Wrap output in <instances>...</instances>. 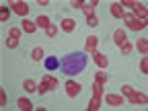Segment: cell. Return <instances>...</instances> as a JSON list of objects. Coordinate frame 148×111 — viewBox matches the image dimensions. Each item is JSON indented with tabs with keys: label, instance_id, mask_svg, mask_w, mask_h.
Listing matches in <instances>:
<instances>
[{
	"label": "cell",
	"instance_id": "1",
	"mask_svg": "<svg viewBox=\"0 0 148 111\" xmlns=\"http://www.w3.org/2000/svg\"><path fill=\"white\" fill-rule=\"evenodd\" d=\"M86 51H74V53H68L64 56V60L60 62V68L64 74L72 76V74H80L84 68H86Z\"/></svg>",
	"mask_w": 148,
	"mask_h": 111
},
{
	"label": "cell",
	"instance_id": "2",
	"mask_svg": "<svg viewBox=\"0 0 148 111\" xmlns=\"http://www.w3.org/2000/svg\"><path fill=\"white\" fill-rule=\"evenodd\" d=\"M107 82V72H97L95 74V82H92V99L88 103V111H97L101 107V101H103V86Z\"/></svg>",
	"mask_w": 148,
	"mask_h": 111
},
{
	"label": "cell",
	"instance_id": "3",
	"mask_svg": "<svg viewBox=\"0 0 148 111\" xmlns=\"http://www.w3.org/2000/svg\"><path fill=\"white\" fill-rule=\"evenodd\" d=\"M121 92H123V97H125L130 103H134V105H146V103H148L146 95H142L140 90H136L134 86H130V84H123V86H121Z\"/></svg>",
	"mask_w": 148,
	"mask_h": 111
},
{
	"label": "cell",
	"instance_id": "4",
	"mask_svg": "<svg viewBox=\"0 0 148 111\" xmlns=\"http://www.w3.org/2000/svg\"><path fill=\"white\" fill-rule=\"evenodd\" d=\"M95 6H97V0L82 4V10H84V14H86V25H88V27H97V25H99L97 16H95Z\"/></svg>",
	"mask_w": 148,
	"mask_h": 111
},
{
	"label": "cell",
	"instance_id": "5",
	"mask_svg": "<svg viewBox=\"0 0 148 111\" xmlns=\"http://www.w3.org/2000/svg\"><path fill=\"white\" fill-rule=\"evenodd\" d=\"M121 6H130V8L136 12V18H140V21H146V18H148V12H146V8H144V4L136 2V0H123Z\"/></svg>",
	"mask_w": 148,
	"mask_h": 111
},
{
	"label": "cell",
	"instance_id": "6",
	"mask_svg": "<svg viewBox=\"0 0 148 111\" xmlns=\"http://www.w3.org/2000/svg\"><path fill=\"white\" fill-rule=\"evenodd\" d=\"M123 21H125L127 29H132V31H142V29H146V21H140V18H136L134 14H127V12H125Z\"/></svg>",
	"mask_w": 148,
	"mask_h": 111
},
{
	"label": "cell",
	"instance_id": "7",
	"mask_svg": "<svg viewBox=\"0 0 148 111\" xmlns=\"http://www.w3.org/2000/svg\"><path fill=\"white\" fill-rule=\"evenodd\" d=\"M18 37H21V29H18V27H12V29L8 31V37H6L4 45H6L8 49H14V47L18 45Z\"/></svg>",
	"mask_w": 148,
	"mask_h": 111
},
{
	"label": "cell",
	"instance_id": "8",
	"mask_svg": "<svg viewBox=\"0 0 148 111\" xmlns=\"http://www.w3.org/2000/svg\"><path fill=\"white\" fill-rule=\"evenodd\" d=\"M8 6H10L12 12H16V14H21L23 18H27V14H29V4L27 2H23V0H14V2H10Z\"/></svg>",
	"mask_w": 148,
	"mask_h": 111
},
{
	"label": "cell",
	"instance_id": "9",
	"mask_svg": "<svg viewBox=\"0 0 148 111\" xmlns=\"http://www.w3.org/2000/svg\"><path fill=\"white\" fill-rule=\"evenodd\" d=\"M90 56H92V60H95V64H97L99 68H107V66H109V58H107L105 53H101V51H92Z\"/></svg>",
	"mask_w": 148,
	"mask_h": 111
},
{
	"label": "cell",
	"instance_id": "10",
	"mask_svg": "<svg viewBox=\"0 0 148 111\" xmlns=\"http://www.w3.org/2000/svg\"><path fill=\"white\" fill-rule=\"evenodd\" d=\"M97 43H99V37H97V35H88V37H86V43H84V51H86V53L97 51Z\"/></svg>",
	"mask_w": 148,
	"mask_h": 111
},
{
	"label": "cell",
	"instance_id": "11",
	"mask_svg": "<svg viewBox=\"0 0 148 111\" xmlns=\"http://www.w3.org/2000/svg\"><path fill=\"white\" fill-rule=\"evenodd\" d=\"M80 90H82V86H80L78 82H74V80H68V82H66V92H68V97L80 95Z\"/></svg>",
	"mask_w": 148,
	"mask_h": 111
},
{
	"label": "cell",
	"instance_id": "12",
	"mask_svg": "<svg viewBox=\"0 0 148 111\" xmlns=\"http://www.w3.org/2000/svg\"><path fill=\"white\" fill-rule=\"evenodd\" d=\"M60 27H62V31H66V33H72L74 29H76V21H74V18H70V16H66V18H62Z\"/></svg>",
	"mask_w": 148,
	"mask_h": 111
},
{
	"label": "cell",
	"instance_id": "13",
	"mask_svg": "<svg viewBox=\"0 0 148 111\" xmlns=\"http://www.w3.org/2000/svg\"><path fill=\"white\" fill-rule=\"evenodd\" d=\"M111 14H113L115 18H123L125 16V8L121 6V2H113V4H111Z\"/></svg>",
	"mask_w": 148,
	"mask_h": 111
},
{
	"label": "cell",
	"instance_id": "14",
	"mask_svg": "<svg viewBox=\"0 0 148 111\" xmlns=\"http://www.w3.org/2000/svg\"><path fill=\"white\" fill-rule=\"evenodd\" d=\"M41 82L49 88V90H53V88H58V78H53L51 74H45V76L41 78Z\"/></svg>",
	"mask_w": 148,
	"mask_h": 111
},
{
	"label": "cell",
	"instance_id": "15",
	"mask_svg": "<svg viewBox=\"0 0 148 111\" xmlns=\"http://www.w3.org/2000/svg\"><path fill=\"white\" fill-rule=\"evenodd\" d=\"M105 101H107V105H113V107H121L123 105V97H119V95H107Z\"/></svg>",
	"mask_w": 148,
	"mask_h": 111
},
{
	"label": "cell",
	"instance_id": "16",
	"mask_svg": "<svg viewBox=\"0 0 148 111\" xmlns=\"http://www.w3.org/2000/svg\"><path fill=\"white\" fill-rule=\"evenodd\" d=\"M113 41H115L117 45H121L123 41H127V35H125L123 29H115V31H113Z\"/></svg>",
	"mask_w": 148,
	"mask_h": 111
},
{
	"label": "cell",
	"instance_id": "17",
	"mask_svg": "<svg viewBox=\"0 0 148 111\" xmlns=\"http://www.w3.org/2000/svg\"><path fill=\"white\" fill-rule=\"evenodd\" d=\"M21 23H23L21 27H23V31H25V33H29V35H31V33H35V29H37L35 21H29V18H23Z\"/></svg>",
	"mask_w": 148,
	"mask_h": 111
},
{
	"label": "cell",
	"instance_id": "18",
	"mask_svg": "<svg viewBox=\"0 0 148 111\" xmlns=\"http://www.w3.org/2000/svg\"><path fill=\"white\" fill-rule=\"evenodd\" d=\"M35 25H37V27H41V29H47V27H49V16L39 14V16L35 18Z\"/></svg>",
	"mask_w": 148,
	"mask_h": 111
},
{
	"label": "cell",
	"instance_id": "19",
	"mask_svg": "<svg viewBox=\"0 0 148 111\" xmlns=\"http://www.w3.org/2000/svg\"><path fill=\"white\" fill-rule=\"evenodd\" d=\"M18 109H21V111H31L33 109V103L29 99H18Z\"/></svg>",
	"mask_w": 148,
	"mask_h": 111
},
{
	"label": "cell",
	"instance_id": "20",
	"mask_svg": "<svg viewBox=\"0 0 148 111\" xmlns=\"http://www.w3.org/2000/svg\"><path fill=\"white\" fill-rule=\"evenodd\" d=\"M23 86H25L27 92H35V90H37V84H35V80H31V78H27V80L23 82Z\"/></svg>",
	"mask_w": 148,
	"mask_h": 111
},
{
	"label": "cell",
	"instance_id": "21",
	"mask_svg": "<svg viewBox=\"0 0 148 111\" xmlns=\"http://www.w3.org/2000/svg\"><path fill=\"white\" fill-rule=\"evenodd\" d=\"M31 58H33L35 62H41V60H43V49H41V47H35V49L31 51Z\"/></svg>",
	"mask_w": 148,
	"mask_h": 111
},
{
	"label": "cell",
	"instance_id": "22",
	"mask_svg": "<svg viewBox=\"0 0 148 111\" xmlns=\"http://www.w3.org/2000/svg\"><path fill=\"white\" fill-rule=\"evenodd\" d=\"M45 35L49 37V39H53V37H56V35H58V27H56L53 23H49V27L45 29Z\"/></svg>",
	"mask_w": 148,
	"mask_h": 111
},
{
	"label": "cell",
	"instance_id": "23",
	"mask_svg": "<svg viewBox=\"0 0 148 111\" xmlns=\"http://www.w3.org/2000/svg\"><path fill=\"white\" fill-rule=\"evenodd\" d=\"M138 51H140L142 56L148 53V41H146V39H140V41H138Z\"/></svg>",
	"mask_w": 148,
	"mask_h": 111
},
{
	"label": "cell",
	"instance_id": "24",
	"mask_svg": "<svg viewBox=\"0 0 148 111\" xmlns=\"http://www.w3.org/2000/svg\"><path fill=\"white\" fill-rule=\"evenodd\" d=\"M45 68H47V70L58 68V58H47V60H45Z\"/></svg>",
	"mask_w": 148,
	"mask_h": 111
},
{
	"label": "cell",
	"instance_id": "25",
	"mask_svg": "<svg viewBox=\"0 0 148 111\" xmlns=\"http://www.w3.org/2000/svg\"><path fill=\"white\" fill-rule=\"evenodd\" d=\"M8 6H0V21H2V23H6L8 21Z\"/></svg>",
	"mask_w": 148,
	"mask_h": 111
},
{
	"label": "cell",
	"instance_id": "26",
	"mask_svg": "<svg viewBox=\"0 0 148 111\" xmlns=\"http://www.w3.org/2000/svg\"><path fill=\"white\" fill-rule=\"evenodd\" d=\"M119 49H121L123 56H130V51H132V43H130V41H123V43L119 45Z\"/></svg>",
	"mask_w": 148,
	"mask_h": 111
},
{
	"label": "cell",
	"instance_id": "27",
	"mask_svg": "<svg viewBox=\"0 0 148 111\" xmlns=\"http://www.w3.org/2000/svg\"><path fill=\"white\" fill-rule=\"evenodd\" d=\"M140 72L142 74H148V58H146V56H144L142 62H140Z\"/></svg>",
	"mask_w": 148,
	"mask_h": 111
},
{
	"label": "cell",
	"instance_id": "28",
	"mask_svg": "<svg viewBox=\"0 0 148 111\" xmlns=\"http://www.w3.org/2000/svg\"><path fill=\"white\" fill-rule=\"evenodd\" d=\"M37 92H39V95H45V92H49V88L43 82H39V84H37Z\"/></svg>",
	"mask_w": 148,
	"mask_h": 111
},
{
	"label": "cell",
	"instance_id": "29",
	"mask_svg": "<svg viewBox=\"0 0 148 111\" xmlns=\"http://www.w3.org/2000/svg\"><path fill=\"white\" fill-rule=\"evenodd\" d=\"M82 4H84L82 0H72V2H70V6H72V8H82Z\"/></svg>",
	"mask_w": 148,
	"mask_h": 111
},
{
	"label": "cell",
	"instance_id": "30",
	"mask_svg": "<svg viewBox=\"0 0 148 111\" xmlns=\"http://www.w3.org/2000/svg\"><path fill=\"white\" fill-rule=\"evenodd\" d=\"M4 105H6V92L0 90V107H4Z\"/></svg>",
	"mask_w": 148,
	"mask_h": 111
}]
</instances>
